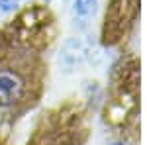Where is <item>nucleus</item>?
I'll use <instances>...</instances> for the list:
<instances>
[{"label": "nucleus", "instance_id": "1", "mask_svg": "<svg viewBox=\"0 0 147 145\" xmlns=\"http://www.w3.org/2000/svg\"><path fill=\"white\" fill-rule=\"evenodd\" d=\"M88 55H90V47L82 37H69L61 47L59 65L65 73H75L86 63Z\"/></svg>", "mask_w": 147, "mask_h": 145}, {"label": "nucleus", "instance_id": "2", "mask_svg": "<svg viewBox=\"0 0 147 145\" xmlns=\"http://www.w3.org/2000/svg\"><path fill=\"white\" fill-rule=\"evenodd\" d=\"M98 0H75L73 2V18L79 24H86L96 14Z\"/></svg>", "mask_w": 147, "mask_h": 145}, {"label": "nucleus", "instance_id": "3", "mask_svg": "<svg viewBox=\"0 0 147 145\" xmlns=\"http://www.w3.org/2000/svg\"><path fill=\"white\" fill-rule=\"evenodd\" d=\"M20 4H22V0H0V16H6V14L14 12Z\"/></svg>", "mask_w": 147, "mask_h": 145}, {"label": "nucleus", "instance_id": "4", "mask_svg": "<svg viewBox=\"0 0 147 145\" xmlns=\"http://www.w3.org/2000/svg\"><path fill=\"white\" fill-rule=\"evenodd\" d=\"M116 145H120V143H116Z\"/></svg>", "mask_w": 147, "mask_h": 145}]
</instances>
